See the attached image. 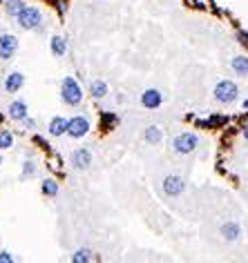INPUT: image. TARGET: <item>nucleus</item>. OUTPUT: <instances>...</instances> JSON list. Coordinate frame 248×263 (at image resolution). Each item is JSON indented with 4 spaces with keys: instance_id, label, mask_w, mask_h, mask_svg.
<instances>
[{
    "instance_id": "obj_1",
    "label": "nucleus",
    "mask_w": 248,
    "mask_h": 263,
    "mask_svg": "<svg viewBox=\"0 0 248 263\" xmlns=\"http://www.w3.org/2000/svg\"><path fill=\"white\" fill-rule=\"evenodd\" d=\"M60 98L65 105H78L83 100V89L72 76H65V81L60 83Z\"/></svg>"
},
{
    "instance_id": "obj_2",
    "label": "nucleus",
    "mask_w": 248,
    "mask_h": 263,
    "mask_svg": "<svg viewBox=\"0 0 248 263\" xmlns=\"http://www.w3.org/2000/svg\"><path fill=\"white\" fill-rule=\"evenodd\" d=\"M199 147V136L193 132H183V134H179V136H174V141H172V152L174 154H193L195 149Z\"/></svg>"
},
{
    "instance_id": "obj_3",
    "label": "nucleus",
    "mask_w": 248,
    "mask_h": 263,
    "mask_svg": "<svg viewBox=\"0 0 248 263\" xmlns=\"http://www.w3.org/2000/svg\"><path fill=\"white\" fill-rule=\"evenodd\" d=\"M215 100L217 103H222V105H230V103H235V100L239 98V87L235 85L233 81H219L217 85H215Z\"/></svg>"
},
{
    "instance_id": "obj_4",
    "label": "nucleus",
    "mask_w": 248,
    "mask_h": 263,
    "mask_svg": "<svg viewBox=\"0 0 248 263\" xmlns=\"http://www.w3.org/2000/svg\"><path fill=\"white\" fill-rule=\"evenodd\" d=\"M41 22H43V14H41V9L38 7H29L27 5L25 9L20 11V16H18V25L22 27V29H38L41 27Z\"/></svg>"
},
{
    "instance_id": "obj_5",
    "label": "nucleus",
    "mask_w": 248,
    "mask_h": 263,
    "mask_svg": "<svg viewBox=\"0 0 248 263\" xmlns=\"http://www.w3.org/2000/svg\"><path fill=\"white\" fill-rule=\"evenodd\" d=\"M89 132V121L85 116H72L70 123H67V134H70L72 138H83L85 134Z\"/></svg>"
},
{
    "instance_id": "obj_6",
    "label": "nucleus",
    "mask_w": 248,
    "mask_h": 263,
    "mask_svg": "<svg viewBox=\"0 0 248 263\" xmlns=\"http://www.w3.org/2000/svg\"><path fill=\"white\" fill-rule=\"evenodd\" d=\"M18 49V38L14 33H3L0 36V60H9Z\"/></svg>"
},
{
    "instance_id": "obj_7",
    "label": "nucleus",
    "mask_w": 248,
    "mask_h": 263,
    "mask_svg": "<svg viewBox=\"0 0 248 263\" xmlns=\"http://www.w3.org/2000/svg\"><path fill=\"white\" fill-rule=\"evenodd\" d=\"M183 190H185V181L181 176L168 174L163 178V192H166L168 197H179V194H183Z\"/></svg>"
},
{
    "instance_id": "obj_8",
    "label": "nucleus",
    "mask_w": 248,
    "mask_h": 263,
    "mask_svg": "<svg viewBox=\"0 0 248 263\" xmlns=\"http://www.w3.org/2000/svg\"><path fill=\"white\" fill-rule=\"evenodd\" d=\"M161 103H163V94L159 89H145L141 94V105L145 109H157V107H161Z\"/></svg>"
},
{
    "instance_id": "obj_9",
    "label": "nucleus",
    "mask_w": 248,
    "mask_h": 263,
    "mask_svg": "<svg viewBox=\"0 0 248 263\" xmlns=\"http://www.w3.org/2000/svg\"><path fill=\"white\" fill-rule=\"evenodd\" d=\"M72 165L76 167V170H87L89 165H92V152L85 147H78L72 152Z\"/></svg>"
},
{
    "instance_id": "obj_10",
    "label": "nucleus",
    "mask_w": 248,
    "mask_h": 263,
    "mask_svg": "<svg viewBox=\"0 0 248 263\" xmlns=\"http://www.w3.org/2000/svg\"><path fill=\"white\" fill-rule=\"evenodd\" d=\"M7 114L11 121H25L27 119V103L25 100H11Z\"/></svg>"
},
{
    "instance_id": "obj_11",
    "label": "nucleus",
    "mask_w": 248,
    "mask_h": 263,
    "mask_svg": "<svg viewBox=\"0 0 248 263\" xmlns=\"http://www.w3.org/2000/svg\"><path fill=\"white\" fill-rule=\"evenodd\" d=\"M22 85H25V76H22V71H11V74L5 78V89H7L9 94L18 92Z\"/></svg>"
},
{
    "instance_id": "obj_12",
    "label": "nucleus",
    "mask_w": 248,
    "mask_h": 263,
    "mask_svg": "<svg viewBox=\"0 0 248 263\" xmlns=\"http://www.w3.org/2000/svg\"><path fill=\"white\" fill-rule=\"evenodd\" d=\"M67 123H70V119H65V116H54L52 121H49V134L52 136H63V134H67Z\"/></svg>"
},
{
    "instance_id": "obj_13",
    "label": "nucleus",
    "mask_w": 248,
    "mask_h": 263,
    "mask_svg": "<svg viewBox=\"0 0 248 263\" xmlns=\"http://www.w3.org/2000/svg\"><path fill=\"white\" fill-rule=\"evenodd\" d=\"M219 232H222V237L226 239V241H237V239L241 237V228H239V223H235V221L224 223Z\"/></svg>"
},
{
    "instance_id": "obj_14",
    "label": "nucleus",
    "mask_w": 248,
    "mask_h": 263,
    "mask_svg": "<svg viewBox=\"0 0 248 263\" xmlns=\"http://www.w3.org/2000/svg\"><path fill=\"white\" fill-rule=\"evenodd\" d=\"M230 67L237 76H248V56H235L230 60Z\"/></svg>"
},
{
    "instance_id": "obj_15",
    "label": "nucleus",
    "mask_w": 248,
    "mask_h": 263,
    "mask_svg": "<svg viewBox=\"0 0 248 263\" xmlns=\"http://www.w3.org/2000/svg\"><path fill=\"white\" fill-rule=\"evenodd\" d=\"M49 45H52V54L56 56V58H60V56L67 54V41H65L63 36H54Z\"/></svg>"
},
{
    "instance_id": "obj_16",
    "label": "nucleus",
    "mask_w": 248,
    "mask_h": 263,
    "mask_svg": "<svg viewBox=\"0 0 248 263\" xmlns=\"http://www.w3.org/2000/svg\"><path fill=\"white\" fill-rule=\"evenodd\" d=\"M108 83L105 81H92V85H89V94H92L94 98H105L108 96Z\"/></svg>"
},
{
    "instance_id": "obj_17",
    "label": "nucleus",
    "mask_w": 248,
    "mask_h": 263,
    "mask_svg": "<svg viewBox=\"0 0 248 263\" xmlns=\"http://www.w3.org/2000/svg\"><path fill=\"white\" fill-rule=\"evenodd\" d=\"M145 141H148L150 145H157V143H161V138H163V134H161V130L159 127H154V125H150L148 130H145Z\"/></svg>"
},
{
    "instance_id": "obj_18",
    "label": "nucleus",
    "mask_w": 248,
    "mask_h": 263,
    "mask_svg": "<svg viewBox=\"0 0 248 263\" xmlns=\"http://www.w3.org/2000/svg\"><path fill=\"white\" fill-rule=\"evenodd\" d=\"M41 190H43L45 197H56V194H58V183H56L54 178H45Z\"/></svg>"
},
{
    "instance_id": "obj_19",
    "label": "nucleus",
    "mask_w": 248,
    "mask_h": 263,
    "mask_svg": "<svg viewBox=\"0 0 248 263\" xmlns=\"http://www.w3.org/2000/svg\"><path fill=\"white\" fill-rule=\"evenodd\" d=\"M25 7H27V5L22 3V0H9V3H7V14H9V16H16V18H18L20 11L25 9Z\"/></svg>"
},
{
    "instance_id": "obj_20",
    "label": "nucleus",
    "mask_w": 248,
    "mask_h": 263,
    "mask_svg": "<svg viewBox=\"0 0 248 263\" xmlns=\"http://www.w3.org/2000/svg\"><path fill=\"white\" fill-rule=\"evenodd\" d=\"M89 261H92V254H89L87 248H81L72 254V263H89Z\"/></svg>"
},
{
    "instance_id": "obj_21",
    "label": "nucleus",
    "mask_w": 248,
    "mask_h": 263,
    "mask_svg": "<svg viewBox=\"0 0 248 263\" xmlns=\"http://www.w3.org/2000/svg\"><path fill=\"white\" fill-rule=\"evenodd\" d=\"M14 145V134L9 130H0V149H9Z\"/></svg>"
},
{
    "instance_id": "obj_22",
    "label": "nucleus",
    "mask_w": 248,
    "mask_h": 263,
    "mask_svg": "<svg viewBox=\"0 0 248 263\" xmlns=\"http://www.w3.org/2000/svg\"><path fill=\"white\" fill-rule=\"evenodd\" d=\"M34 172H36V167H34L32 161H27L25 167H22V174H25V176H34Z\"/></svg>"
},
{
    "instance_id": "obj_23",
    "label": "nucleus",
    "mask_w": 248,
    "mask_h": 263,
    "mask_svg": "<svg viewBox=\"0 0 248 263\" xmlns=\"http://www.w3.org/2000/svg\"><path fill=\"white\" fill-rule=\"evenodd\" d=\"M0 263H16V261H14V256L5 250V252H0Z\"/></svg>"
},
{
    "instance_id": "obj_24",
    "label": "nucleus",
    "mask_w": 248,
    "mask_h": 263,
    "mask_svg": "<svg viewBox=\"0 0 248 263\" xmlns=\"http://www.w3.org/2000/svg\"><path fill=\"white\" fill-rule=\"evenodd\" d=\"M25 125H27V130H34V127H36V123H34L32 119H25Z\"/></svg>"
},
{
    "instance_id": "obj_25",
    "label": "nucleus",
    "mask_w": 248,
    "mask_h": 263,
    "mask_svg": "<svg viewBox=\"0 0 248 263\" xmlns=\"http://www.w3.org/2000/svg\"><path fill=\"white\" fill-rule=\"evenodd\" d=\"M241 134H244V138H246V141H248V123H246V125H244V130H241Z\"/></svg>"
},
{
    "instance_id": "obj_26",
    "label": "nucleus",
    "mask_w": 248,
    "mask_h": 263,
    "mask_svg": "<svg viewBox=\"0 0 248 263\" xmlns=\"http://www.w3.org/2000/svg\"><path fill=\"white\" fill-rule=\"evenodd\" d=\"M244 109H248V98L244 100Z\"/></svg>"
},
{
    "instance_id": "obj_27",
    "label": "nucleus",
    "mask_w": 248,
    "mask_h": 263,
    "mask_svg": "<svg viewBox=\"0 0 248 263\" xmlns=\"http://www.w3.org/2000/svg\"><path fill=\"white\" fill-rule=\"evenodd\" d=\"M0 163H3V154H0Z\"/></svg>"
}]
</instances>
